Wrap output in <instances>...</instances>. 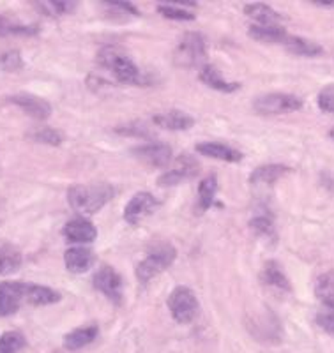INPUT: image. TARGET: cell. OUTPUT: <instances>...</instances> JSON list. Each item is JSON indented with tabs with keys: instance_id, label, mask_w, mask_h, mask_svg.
Wrapping results in <instances>:
<instances>
[{
	"instance_id": "1",
	"label": "cell",
	"mask_w": 334,
	"mask_h": 353,
	"mask_svg": "<svg viewBox=\"0 0 334 353\" xmlns=\"http://www.w3.org/2000/svg\"><path fill=\"white\" fill-rule=\"evenodd\" d=\"M115 191L110 184H77L68 191V200L72 209L80 214H96L113 198Z\"/></svg>"
},
{
	"instance_id": "2",
	"label": "cell",
	"mask_w": 334,
	"mask_h": 353,
	"mask_svg": "<svg viewBox=\"0 0 334 353\" xmlns=\"http://www.w3.org/2000/svg\"><path fill=\"white\" fill-rule=\"evenodd\" d=\"M97 61L103 68L108 69L121 83H141L140 69L129 59L128 53L122 52L119 46H106V48L101 50L99 55H97Z\"/></svg>"
},
{
	"instance_id": "3",
	"label": "cell",
	"mask_w": 334,
	"mask_h": 353,
	"mask_svg": "<svg viewBox=\"0 0 334 353\" xmlns=\"http://www.w3.org/2000/svg\"><path fill=\"white\" fill-rule=\"evenodd\" d=\"M175 256H177V251L168 242H159V244L153 245L147 253V258L138 263L137 277L141 283H149L153 277L168 269L175 261Z\"/></svg>"
},
{
	"instance_id": "4",
	"label": "cell",
	"mask_w": 334,
	"mask_h": 353,
	"mask_svg": "<svg viewBox=\"0 0 334 353\" xmlns=\"http://www.w3.org/2000/svg\"><path fill=\"white\" fill-rule=\"evenodd\" d=\"M204 59H206V41L198 32L186 34L173 52V62L177 68H197Z\"/></svg>"
},
{
	"instance_id": "5",
	"label": "cell",
	"mask_w": 334,
	"mask_h": 353,
	"mask_svg": "<svg viewBox=\"0 0 334 353\" xmlns=\"http://www.w3.org/2000/svg\"><path fill=\"white\" fill-rule=\"evenodd\" d=\"M255 112L260 115H285L302 108V101L297 96L283 92H273L260 96L253 103Z\"/></svg>"
},
{
	"instance_id": "6",
	"label": "cell",
	"mask_w": 334,
	"mask_h": 353,
	"mask_svg": "<svg viewBox=\"0 0 334 353\" xmlns=\"http://www.w3.org/2000/svg\"><path fill=\"white\" fill-rule=\"evenodd\" d=\"M168 307L173 320L179 323H191L198 313L197 295L188 286H177L170 293Z\"/></svg>"
},
{
	"instance_id": "7",
	"label": "cell",
	"mask_w": 334,
	"mask_h": 353,
	"mask_svg": "<svg viewBox=\"0 0 334 353\" xmlns=\"http://www.w3.org/2000/svg\"><path fill=\"white\" fill-rule=\"evenodd\" d=\"M198 172H200L198 161L193 156H190V154H182L173 163L172 170L165 172L157 179V184L163 185V188H166V185H177L182 181H190V179L197 176Z\"/></svg>"
},
{
	"instance_id": "8",
	"label": "cell",
	"mask_w": 334,
	"mask_h": 353,
	"mask_svg": "<svg viewBox=\"0 0 334 353\" xmlns=\"http://www.w3.org/2000/svg\"><path fill=\"white\" fill-rule=\"evenodd\" d=\"M159 207V201L150 193H137L124 209V219L129 225H140L145 217H149Z\"/></svg>"
},
{
	"instance_id": "9",
	"label": "cell",
	"mask_w": 334,
	"mask_h": 353,
	"mask_svg": "<svg viewBox=\"0 0 334 353\" xmlns=\"http://www.w3.org/2000/svg\"><path fill=\"white\" fill-rule=\"evenodd\" d=\"M27 283L6 281L0 283V316L14 314L25 301Z\"/></svg>"
},
{
	"instance_id": "10",
	"label": "cell",
	"mask_w": 334,
	"mask_h": 353,
	"mask_svg": "<svg viewBox=\"0 0 334 353\" xmlns=\"http://www.w3.org/2000/svg\"><path fill=\"white\" fill-rule=\"evenodd\" d=\"M138 161L150 168H165L172 161V149L166 143H147L131 150Z\"/></svg>"
},
{
	"instance_id": "11",
	"label": "cell",
	"mask_w": 334,
	"mask_h": 353,
	"mask_svg": "<svg viewBox=\"0 0 334 353\" xmlns=\"http://www.w3.org/2000/svg\"><path fill=\"white\" fill-rule=\"evenodd\" d=\"M94 288L105 293L110 301L121 304L122 301V279L112 267H101L94 276Z\"/></svg>"
},
{
	"instance_id": "12",
	"label": "cell",
	"mask_w": 334,
	"mask_h": 353,
	"mask_svg": "<svg viewBox=\"0 0 334 353\" xmlns=\"http://www.w3.org/2000/svg\"><path fill=\"white\" fill-rule=\"evenodd\" d=\"M12 105H17L18 108L23 110L27 115H30L36 121H46L52 113V105L43 97H37L34 94H14L9 97Z\"/></svg>"
},
{
	"instance_id": "13",
	"label": "cell",
	"mask_w": 334,
	"mask_h": 353,
	"mask_svg": "<svg viewBox=\"0 0 334 353\" xmlns=\"http://www.w3.org/2000/svg\"><path fill=\"white\" fill-rule=\"evenodd\" d=\"M62 233L69 242H75V244H90L97 237L96 226L84 217H77L66 223Z\"/></svg>"
},
{
	"instance_id": "14",
	"label": "cell",
	"mask_w": 334,
	"mask_h": 353,
	"mask_svg": "<svg viewBox=\"0 0 334 353\" xmlns=\"http://www.w3.org/2000/svg\"><path fill=\"white\" fill-rule=\"evenodd\" d=\"M96 261V256L94 253L90 251L89 248H71L66 251L64 254V263L68 267L69 272L72 274H84L90 269Z\"/></svg>"
},
{
	"instance_id": "15",
	"label": "cell",
	"mask_w": 334,
	"mask_h": 353,
	"mask_svg": "<svg viewBox=\"0 0 334 353\" xmlns=\"http://www.w3.org/2000/svg\"><path fill=\"white\" fill-rule=\"evenodd\" d=\"M260 281L266 286H269V288L279 290V292H292V285H290L288 277L283 272L282 265L274 260H269L264 265L262 274H260Z\"/></svg>"
},
{
	"instance_id": "16",
	"label": "cell",
	"mask_w": 334,
	"mask_h": 353,
	"mask_svg": "<svg viewBox=\"0 0 334 353\" xmlns=\"http://www.w3.org/2000/svg\"><path fill=\"white\" fill-rule=\"evenodd\" d=\"M154 124L163 129H170V131H186L193 128L195 119L181 110H170V112H163L154 117Z\"/></svg>"
},
{
	"instance_id": "17",
	"label": "cell",
	"mask_w": 334,
	"mask_h": 353,
	"mask_svg": "<svg viewBox=\"0 0 334 353\" xmlns=\"http://www.w3.org/2000/svg\"><path fill=\"white\" fill-rule=\"evenodd\" d=\"M197 152L202 156L213 157V159L226 161V163H239L242 159V154L239 150L232 149L228 145L214 143V141H204V143L197 145Z\"/></svg>"
},
{
	"instance_id": "18",
	"label": "cell",
	"mask_w": 334,
	"mask_h": 353,
	"mask_svg": "<svg viewBox=\"0 0 334 353\" xmlns=\"http://www.w3.org/2000/svg\"><path fill=\"white\" fill-rule=\"evenodd\" d=\"M200 80L204 81L207 87L225 94L235 92V90H239V87H241L237 81H226L225 78L222 77V72L217 71V68H214V65H209V64L204 65V68L200 69Z\"/></svg>"
},
{
	"instance_id": "19",
	"label": "cell",
	"mask_w": 334,
	"mask_h": 353,
	"mask_svg": "<svg viewBox=\"0 0 334 353\" xmlns=\"http://www.w3.org/2000/svg\"><path fill=\"white\" fill-rule=\"evenodd\" d=\"M292 170L285 165H266V166H258L250 176V182L253 185H273L274 182L283 179L285 175Z\"/></svg>"
},
{
	"instance_id": "20",
	"label": "cell",
	"mask_w": 334,
	"mask_h": 353,
	"mask_svg": "<svg viewBox=\"0 0 334 353\" xmlns=\"http://www.w3.org/2000/svg\"><path fill=\"white\" fill-rule=\"evenodd\" d=\"M250 37L260 41V43H279L286 39V30L282 25H251L248 30Z\"/></svg>"
},
{
	"instance_id": "21",
	"label": "cell",
	"mask_w": 334,
	"mask_h": 353,
	"mask_svg": "<svg viewBox=\"0 0 334 353\" xmlns=\"http://www.w3.org/2000/svg\"><path fill=\"white\" fill-rule=\"evenodd\" d=\"M283 46L290 53H294V55L299 57H317L324 52L320 44L297 36H286V39L283 41Z\"/></svg>"
},
{
	"instance_id": "22",
	"label": "cell",
	"mask_w": 334,
	"mask_h": 353,
	"mask_svg": "<svg viewBox=\"0 0 334 353\" xmlns=\"http://www.w3.org/2000/svg\"><path fill=\"white\" fill-rule=\"evenodd\" d=\"M25 301L32 305H48L55 304L61 301V293L48 286L39 285H27V293H25Z\"/></svg>"
},
{
	"instance_id": "23",
	"label": "cell",
	"mask_w": 334,
	"mask_h": 353,
	"mask_svg": "<svg viewBox=\"0 0 334 353\" xmlns=\"http://www.w3.org/2000/svg\"><path fill=\"white\" fill-rule=\"evenodd\" d=\"M244 12L258 25H279L283 20L282 14L267 4H248L244 6Z\"/></svg>"
},
{
	"instance_id": "24",
	"label": "cell",
	"mask_w": 334,
	"mask_h": 353,
	"mask_svg": "<svg viewBox=\"0 0 334 353\" xmlns=\"http://www.w3.org/2000/svg\"><path fill=\"white\" fill-rule=\"evenodd\" d=\"M99 334L96 325L81 327V329H75L64 337V348L66 350H80L84 346L90 345Z\"/></svg>"
},
{
	"instance_id": "25",
	"label": "cell",
	"mask_w": 334,
	"mask_h": 353,
	"mask_svg": "<svg viewBox=\"0 0 334 353\" xmlns=\"http://www.w3.org/2000/svg\"><path fill=\"white\" fill-rule=\"evenodd\" d=\"M315 295L326 307L334 309V270L324 272L315 281Z\"/></svg>"
},
{
	"instance_id": "26",
	"label": "cell",
	"mask_w": 334,
	"mask_h": 353,
	"mask_svg": "<svg viewBox=\"0 0 334 353\" xmlns=\"http://www.w3.org/2000/svg\"><path fill=\"white\" fill-rule=\"evenodd\" d=\"M21 253L12 245H2L0 248V276L17 272L21 267Z\"/></svg>"
},
{
	"instance_id": "27",
	"label": "cell",
	"mask_w": 334,
	"mask_h": 353,
	"mask_svg": "<svg viewBox=\"0 0 334 353\" xmlns=\"http://www.w3.org/2000/svg\"><path fill=\"white\" fill-rule=\"evenodd\" d=\"M217 193V176L209 175L198 185V203H200V210L210 209V205L214 203V198Z\"/></svg>"
},
{
	"instance_id": "28",
	"label": "cell",
	"mask_w": 334,
	"mask_h": 353,
	"mask_svg": "<svg viewBox=\"0 0 334 353\" xmlns=\"http://www.w3.org/2000/svg\"><path fill=\"white\" fill-rule=\"evenodd\" d=\"M25 346V337L20 332H4L0 336V353H18Z\"/></svg>"
},
{
	"instance_id": "29",
	"label": "cell",
	"mask_w": 334,
	"mask_h": 353,
	"mask_svg": "<svg viewBox=\"0 0 334 353\" xmlns=\"http://www.w3.org/2000/svg\"><path fill=\"white\" fill-rule=\"evenodd\" d=\"M250 226H251V230L257 233V235H262V237L276 241V230H274V223L271 217L257 216L255 219H251Z\"/></svg>"
},
{
	"instance_id": "30",
	"label": "cell",
	"mask_w": 334,
	"mask_h": 353,
	"mask_svg": "<svg viewBox=\"0 0 334 353\" xmlns=\"http://www.w3.org/2000/svg\"><path fill=\"white\" fill-rule=\"evenodd\" d=\"M39 11H43L46 17H62V14H68L75 9V4L72 2H61V0H57V2H41L37 4Z\"/></svg>"
},
{
	"instance_id": "31",
	"label": "cell",
	"mask_w": 334,
	"mask_h": 353,
	"mask_svg": "<svg viewBox=\"0 0 334 353\" xmlns=\"http://www.w3.org/2000/svg\"><path fill=\"white\" fill-rule=\"evenodd\" d=\"M157 12L161 17L168 18V20H177V21H191L195 20V14L190 11H184V9L177 8V6H157Z\"/></svg>"
},
{
	"instance_id": "32",
	"label": "cell",
	"mask_w": 334,
	"mask_h": 353,
	"mask_svg": "<svg viewBox=\"0 0 334 353\" xmlns=\"http://www.w3.org/2000/svg\"><path fill=\"white\" fill-rule=\"evenodd\" d=\"M30 137L34 138L36 141H39V143H46V145H61L62 143V132L57 131V129L53 128H41L37 129L36 132H32Z\"/></svg>"
},
{
	"instance_id": "33",
	"label": "cell",
	"mask_w": 334,
	"mask_h": 353,
	"mask_svg": "<svg viewBox=\"0 0 334 353\" xmlns=\"http://www.w3.org/2000/svg\"><path fill=\"white\" fill-rule=\"evenodd\" d=\"M36 27H25V25L11 23L8 18L0 17V36H9V34H21V36H28V34H36Z\"/></svg>"
},
{
	"instance_id": "34",
	"label": "cell",
	"mask_w": 334,
	"mask_h": 353,
	"mask_svg": "<svg viewBox=\"0 0 334 353\" xmlns=\"http://www.w3.org/2000/svg\"><path fill=\"white\" fill-rule=\"evenodd\" d=\"M318 108L326 113H334V83L324 87L317 97Z\"/></svg>"
},
{
	"instance_id": "35",
	"label": "cell",
	"mask_w": 334,
	"mask_h": 353,
	"mask_svg": "<svg viewBox=\"0 0 334 353\" xmlns=\"http://www.w3.org/2000/svg\"><path fill=\"white\" fill-rule=\"evenodd\" d=\"M0 65L6 71H18V69H21L23 62H21L20 53L14 50V52H6L4 55L0 57Z\"/></svg>"
},
{
	"instance_id": "36",
	"label": "cell",
	"mask_w": 334,
	"mask_h": 353,
	"mask_svg": "<svg viewBox=\"0 0 334 353\" xmlns=\"http://www.w3.org/2000/svg\"><path fill=\"white\" fill-rule=\"evenodd\" d=\"M317 325L334 336V309L320 311V313L317 314Z\"/></svg>"
},
{
	"instance_id": "37",
	"label": "cell",
	"mask_w": 334,
	"mask_h": 353,
	"mask_svg": "<svg viewBox=\"0 0 334 353\" xmlns=\"http://www.w3.org/2000/svg\"><path fill=\"white\" fill-rule=\"evenodd\" d=\"M106 8H112V9H121L122 14H133V17H138L140 12H138V9L135 8L133 4H129V2H105Z\"/></svg>"
},
{
	"instance_id": "38",
	"label": "cell",
	"mask_w": 334,
	"mask_h": 353,
	"mask_svg": "<svg viewBox=\"0 0 334 353\" xmlns=\"http://www.w3.org/2000/svg\"><path fill=\"white\" fill-rule=\"evenodd\" d=\"M119 132H122V134H135V137H141V138H147L149 137V132H147V129H145V125H128L126 129L119 128L117 129Z\"/></svg>"
},
{
	"instance_id": "39",
	"label": "cell",
	"mask_w": 334,
	"mask_h": 353,
	"mask_svg": "<svg viewBox=\"0 0 334 353\" xmlns=\"http://www.w3.org/2000/svg\"><path fill=\"white\" fill-rule=\"evenodd\" d=\"M318 8H334V2H315Z\"/></svg>"
},
{
	"instance_id": "40",
	"label": "cell",
	"mask_w": 334,
	"mask_h": 353,
	"mask_svg": "<svg viewBox=\"0 0 334 353\" xmlns=\"http://www.w3.org/2000/svg\"><path fill=\"white\" fill-rule=\"evenodd\" d=\"M329 137H331V140H333V141H334V128H333V129H331V131H329Z\"/></svg>"
}]
</instances>
